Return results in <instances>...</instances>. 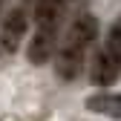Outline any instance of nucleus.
<instances>
[{
	"label": "nucleus",
	"instance_id": "1",
	"mask_svg": "<svg viewBox=\"0 0 121 121\" xmlns=\"http://www.w3.org/2000/svg\"><path fill=\"white\" fill-rule=\"evenodd\" d=\"M95 38H98V20H95V14H89V12L75 14L72 23L60 32L55 55H52L55 58V72H58L60 81H75L81 75Z\"/></svg>",
	"mask_w": 121,
	"mask_h": 121
},
{
	"label": "nucleus",
	"instance_id": "2",
	"mask_svg": "<svg viewBox=\"0 0 121 121\" xmlns=\"http://www.w3.org/2000/svg\"><path fill=\"white\" fill-rule=\"evenodd\" d=\"M69 6L72 0H35V35L29 38V49H26L35 66L52 60Z\"/></svg>",
	"mask_w": 121,
	"mask_h": 121
},
{
	"label": "nucleus",
	"instance_id": "3",
	"mask_svg": "<svg viewBox=\"0 0 121 121\" xmlns=\"http://www.w3.org/2000/svg\"><path fill=\"white\" fill-rule=\"evenodd\" d=\"M121 75V17L110 26L104 43L98 46L95 58H92V66H89V84L98 86V89H107L110 84L118 81Z\"/></svg>",
	"mask_w": 121,
	"mask_h": 121
},
{
	"label": "nucleus",
	"instance_id": "4",
	"mask_svg": "<svg viewBox=\"0 0 121 121\" xmlns=\"http://www.w3.org/2000/svg\"><path fill=\"white\" fill-rule=\"evenodd\" d=\"M26 32H29V14H26L23 6H14L6 14L3 26H0V49H3L6 55L17 52V46H20L23 38H26Z\"/></svg>",
	"mask_w": 121,
	"mask_h": 121
},
{
	"label": "nucleus",
	"instance_id": "5",
	"mask_svg": "<svg viewBox=\"0 0 121 121\" xmlns=\"http://www.w3.org/2000/svg\"><path fill=\"white\" fill-rule=\"evenodd\" d=\"M86 107L92 112H104V115H112V118H121V95L118 92H101V95H92L86 101Z\"/></svg>",
	"mask_w": 121,
	"mask_h": 121
},
{
	"label": "nucleus",
	"instance_id": "6",
	"mask_svg": "<svg viewBox=\"0 0 121 121\" xmlns=\"http://www.w3.org/2000/svg\"><path fill=\"white\" fill-rule=\"evenodd\" d=\"M0 3H3V0H0Z\"/></svg>",
	"mask_w": 121,
	"mask_h": 121
}]
</instances>
